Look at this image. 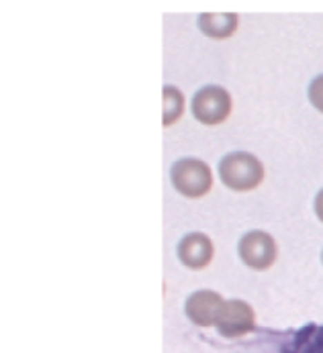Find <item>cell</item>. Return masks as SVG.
I'll list each match as a JSON object with an SVG mask.
<instances>
[{"label": "cell", "mask_w": 323, "mask_h": 353, "mask_svg": "<svg viewBox=\"0 0 323 353\" xmlns=\"http://www.w3.org/2000/svg\"><path fill=\"white\" fill-rule=\"evenodd\" d=\"M215 329L225 339H239L256 329V310L246 301H225Z\"/></svg>", "instance_id": "obj_5"}, {"label": "cell", "mask_w": 323, "mask_h": 353, "mask_svg": "<svg viewBox=\"0 0 323 353\" xmlns=\"http://www.w3.org/2000/svg\"><path fill=\"white\" fill-rule=\"evenodd\" d=\"M170 180L178 194L193 201L207 196L213 188V172L209 163L197 157L178 159L170 170Z\"/></svg>", "instance_id": "obj_2"}, {"label": "cell", "mask_w": 323, "mask_h": 353, "mask_svg": "<svg viewBox=\"0 0 323 353\" xmlns=\"http://www.w3.org/2000/svg\"><path fill=\"white\" fill-rule=\"evenodd\" d=\"M239 25V17L235 12H203L199 17V29L209 39H229Z\"/></svg>", "instance_id": "obj_9"}, {"label": "cell", "mask_w": 323, "mask_h": 353, "mask_svg": "<svg viewBox=\"0 0 323 353\" xmlns=\"http://www.w3.org/2000/svg\"><path fill=\"white\" fill-rule=\"evenodd\" d=\"M190 110L199 123H203L207 127H215L229 119V114L233 110V99L223 86L209 84V86H203L193 97Z\"/></svg>", "instance_id": "obj_3"}, {"label": "cell", "mask_w": 323, "mask_h": 353, "mask_svg": "<svg viewBox=\"0 0 323 353\" xmlns=\"http://www.w3.org/2000/svg\"><path fill=\"white\" fill-rule=\"evenodd\" d=\"M219 178L233 192H252L264 182L266 170L254 153L233 152L219 161Z\"/></svg>", "instance_id": "obj_1"}, {"label": "cell", "mask_w": 323, "mask_h": 353, "mask_svg": "<svg viewBox=\"0 0 323 353\" xmlns=\"http://www.w3.org/2000/svg\"><path fill=\"white\" fill-rule=\"evenodd\" d=\"M313 210H315V216L323 223V188L317 192L315 196V202H313Z\"/></svg>", "instance_id": "obj_12"}, {"label": "cell", "mask_w": 323, "mask_h": 353, "mask_svg": "<svg viewBox=\"0 0 323 353\" xmlns=\"http://www.w3.org/2000/svg\"><path fill=\"white\" fill-rule=\"evenodd\" d=\"M176 253L180 263L186 265L188 270H205L215 257V245L209 235L195 231L178 241Z\"/></svg>", "instance_id": "obj_7"}, {"label": "cell", "mask_w": 323, "mask_h": 353, "mask_svg": "<svg viewBox=\"0 0 323 353\" xmlns=\"http://www.w3.org/2000/svg\"><path fill=\"white\" fill-rule=\"evenodd\" d=\"M223 304L225 299L215 290H197L186 299L184 314L197 327H215Z\"/></svg>", "instance_id": "obj_6"}, {"label": "cell", "mask_w": 323, "mask_h": 353, "mask_svg": "<svg viewBox=\"0 0 323 353\" xmlns=\"http://www.w3.org/2000/svg\"><path fill=\"white\" fill-rule=\"evenodd\" d=\"M237 253H239V259L248 268H252L256 272H266L278 259V245L270 233L256 229V231L246 233L239 239Z\"/></svg>", "instance_id": "obj_4"}, {"label": "cell", "mask_w": 323, "mask_h": 353, "mask_svg": "<svg viewBox=\"0 0 323 353\" xmlns=\"http://www.w3.org/2000/svg\"><path fill=\"white\" fill-rule=\"evenodd\" d=\"M322 263H323V252H322Z\"/></svg>", "instance_id": "obj_13"}, {"label": "cell", "mask_w": 323, "mask_h": 353, "mask_svg": "<svg viewBox=\"0 0 323 353\" xmlns=\"http://www.w3.org/2000/svg\"><path fill=\"white\" fill-rule=\"evenodd\" d=\"M278 353H323V325H303L301 329H293L280 333Z\"/></svg>", "instance_id": "obj_8"}, {"label": "cell", "mask_w": 323, "mask_h": 353, "mask_svg": "<svg viewBox=\"0 0 323 353\" xmlns=\"http://www.w3.org/2000/svg\"><path fill=\"white\" fill-rule=\"evenodd\" d=\"M307 97H309V102L323 114V74H320L317 78L311 80Z\"/></svg>", "instance_id": "obj_11"}, {"label": "cell", "mask_w": 323, "mask_h": 353, "mask_svg": "<svg viewBox=\"0 0 323 353\" xmlns=\"http://www.w3.org/2000/svg\"><path fill=\"white\" fill-rule=\"evenodd\" d=\"M184 114V94L176 88L166 84L162 88V125L172 127Z\"/></svg>", "instance_id": "obj_10"}]
</instances>
